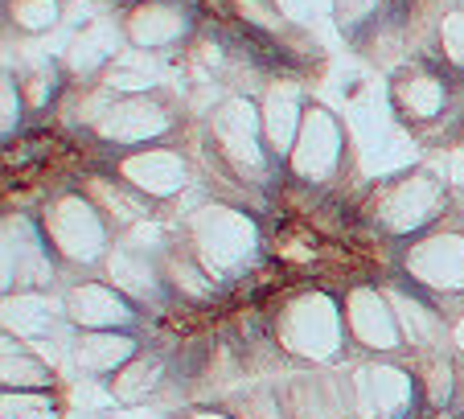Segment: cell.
Wrapping results in <instances>:
<instances>
[{
  "instance_id": "obj_19",
  "label": "cell",
  "mask_w": 464,
  "mask_h": 419,
  "mask_svg": "<svg viewBox=\"0 0 464 419\" xmlns=\"http://www.w3.org/2000/svg\"><path fill=\"white\" fill-rule=\"evenodd\" d=\"M53 370L37 358L25 341H5V391H50Z\"/></svg>"
},
{
  "instance_id": "obj_21",
  "label": "cell",
  "mask_w": 464,
  "mask_h": 419,
  "mask_svg": "<svg viewBox=\"0 0 464 419\" xmlns=\"http://www.w3.org/2000/svg\"><path fill=\"white\" fill-rule=\"evenodd\" d=\"M115 50H120V34H115L111 21H95V25H87L79 37H74V45L66 50V66L71 70H95L103 66L107 58H115Z\"/></svg>"
},
{
  "instance_id": "obj_4",
  "label": "cell",
  "mask_w": 464,
  "mask_h": 419,
  "mask_svg": "<svg viewBox=\"0 0 464 419\" xmlns=\"http://www.w3.org/2000/svg\"><path fill=\"white\" fill-rule=\"evenodd\" d=\"M420 375L391 362H362L350 375V399L358 419H403L415 407Z\"/></svg>"
},
{
  "instance_id": "obj_2",
  "label": "cell",
  "mask_w": 464,
  "mask_h": 419,
  "mask_svg": "<svg viewBox=\"0 0 464 419\" xmlns=\"http://www.w3.org/2000/svg\"><path fill=\"white\" fill-rule=\"evenodd\" d=\"M345 313L324 297V292H304L288 300L276 321V337L300 362H334L345 346Z\"/></svg>"
},
{
  "instance_id": "obj_6",
  "label": "cell",
  "mask_w": 464,
  "mask_h": 419,
  "mask_svg": "<svg viewBox=\"0 0 464 419\" xmlns=\"http://www.w3.org/2000/svg\"><path fill=\"white\" fill-rule=\"evenodd\" d=\"M342 313H345V329H350V337L358 341L362 349L394 354L399 346H407L403 329H399V317H394V305H391L386 292L362 284V288H353L350 297H345Z\"/></svg>"
},
{
  "instance_id": "obj_31",
  "label": "cell",
  "mask_w": 464,
  "mask_h": 419,
  "mask_svg": "<svg viewBox=\"0 0 464 419\" xmlns=\"http://www.w3.org/2000/svg\"><path fill=\"white\" fill-rule=\"evenodd\" d=\"M374 5H378V0H334V9H337V17H342V25H358L362 17H370V13H374Z\"/></svg>"
},
{
  "instance_id": "obj_5",
  "label": "cell",
  "mask_w": 464,
  "mask_h": 419,
  "mask_svg": "<svg viewBox=\"0 0 464 419\" xmlns=\"http://www.w3.org/2000/svg\"><path fill=\"white\" fill-rule=\"evenodd\" d=\"M440 201H444V190H440L436 177L415 173V177H403V181L386 185L374 201V214L391 235H407V230H420L423 222L436 219Z\"/></svg>"
},
{
  "instance_id": "obj_10",
  "label": "cell",
  "mask_w": 464,
  "mask_h": 419,
  "mask_svg": "<svg viewBox=\"0 0 464 419\" xmlns=\"http://www.w3.org/2000/svg\"><path fill=\"white\" fill-rule=\"evenodd\" d=\"M407 271L436 292H464V235H431L411 243Z\"/></svg>"
},
{
  "instance_id": "obj_24",
  "label": "cell",
  "mask_w": 464,
  "mask_h": 419,
  "mask_svg": "<svg viewBox=\"0 0 464 419\" xmlns=\"http://www.w3.org/2000/svg\"><path fill=\"white\" fill-rule=\"evenodd\" d=\"M5 329H17V337H37V333L50 329V308L45 300L29 297V292H17V300H5Z\"/></svg>"
},
{
  "instance_id": "obj_1",
  "label": "cell",
  "mask_w": 464,
  "mask_h": 419,
  "mask_svg": "<svg viewBox=\"0 0 464 419\" xmlns=\"http://www.w3.org/2000/svg\"><path fill=\"white\" fill-rule=\"evenodd\" d=\"M189 251L214 279L238 276L259 251V230L243 210L202 206L189 219Z\"/></svg>"
},
{
  "instance_id": "obj_15",
  "label": "cell",
  "mask_w": 464,
  "mask_h": 419,
  "mask_svg": "<svg viewBox=\"0 0 464 419\" xmlns=\"http://www.w3.org/2000/svg\"><path fill=\"white\" fill-rule=\"evenodd\" d=\"M259 115H263V140H267V149L272 152H292L296 132H300V123H304L300 91L292 87V83H276V87L267 91V99H263Z\"/></svg>"
},
{
  "instance_id": "obj_22",
  "label": "cell",
  "mask_w": 464,
  "mask_h": 419,
  "mask_svg": "<svg viewBox=\"0 0 464 419\" xmlns=\"http://www.w3.org/2000/svg\"><path fill=\"white\" fill-rule=\"evenodd\" d=\"M394 107L411 120H431L444 107V87L431 74H407L394 83Z\"/></svg>"
},
{
  "instance_id": "obj_7",
  "label": "cell",
  "mask_w": 464,
  "mask_h": 419,
  "mask_svg": "<svg viewBox=\"0 0 464 419\" xmlns=\"http://www.w3.org/2000/svg\"><path fill=\"white\" fill-rule=\"evenodd\" d=\"M342 161V128L324 107H304V123L288 152V165L304 181H324Z\"/></svg>"
},
{
  "instance_id": "obj_14",
  "label": "cell",
  "mask_w": 464,
  "mask_h": 419,
  "mask_svg": "<svg viewBox=\"0 0 464 419\" xmlns=\"http://www.w3.org/2000/svg\"><path fill=\"white\" fill-rule=\"evenodd\" d=\"M13 276L21 288L50 279V243L37 239L21 219L5 222V288H13Z\"/></svg>"
},
{
  "instance_id": "obj_9",
  "label": "cell",
  "mask_w": 464,
  "mask_h": 419,
  "mask_svg": "<svg viewBox=\"0 0 464 419\" xmlns=\"http://www.w3.org/2000/svg\"><path fill=\"white\" fill-rule=\"evenodd\" d=\"M263 115L259 107H251L246 99H227V103L214 112V140L218 149L227 152V161L235 169H259L263 165Z\"/></svg>"
},
{
  "instance_id": "obj_29",
  "label": "cell",
  "mask_w": 464,
  "mask_h": 419,
  "mask_svg": "<svg viewBox=\"0 0 464 419\" xmlns=\"http://www.w3.org/2000/svg\"><path fill=\"white\" fill-rule=\"evenodd\" d=\"M444 54L464 66V13L444 17Z\"/></svg>"
},
{
  "instance_id": "obj_18",
  "label": "cell",
  "mask_w": 464,
  "mask_h": 419,
  "mask_svg": "<svg viewBox=\"0 0 464 419\" xmlns=\"http://www.w3.org/2000/svg\"><path fill=\"white\" fill-rule=\"evenodd\" d=\"M394 305V317H399V329H403V341L407 346H436L440 337H444V321H440V313H431L423 300L407 297V292H386Z\"/></svg>"
},
{
  "instance_id": "obj_30",
  "label": "cell",
  "mask_w": 464,
  "mask_h": 419,
  "mask_svg": "<svg viewBox=\"0 0 464 419\" xmlns=\"http://www.w3.org/2000/svg\"><path fill=\"white\" fill-rule=\"evenodd\" d=\"M276 5H280V13L292 21H313L329 9V0H276Z\"/></svg>"
},
{
  "instance_id": "obj_13",
  "label": "cell",
  "mask_w": 464,
  "mask_h": 419,
  "mask_svg": "<svg viewBox=\"0 0 464 419\" xmlns=\"http://www.w3.org/2000/svg\"><path fill=\"white\" fill-rule=\"evenodd\" d=\"M95 128L107 144H149L169 132V112L149 99H123L99 115Z\"/></svg>"
},
{
  "instance_id": "obj_12",
  "label": "cell",
  "mask_w": 464,
  "mask_h": 419,
  "mask_svg": "<svg viewBox=\"0 0 464 419\" xmlns=\"http://www.w3.org/2000/svg\"><path fill=\"white\" fill-rule=\"evenodd\" d=\"M66 317L82 329H123L136 321V308L115 284H79L66 297Z\"/></svg>"
},
{
  "instance_id": "obj_32",
  "label": "cell",
  "mask_w": 464,
  "mask_h": 419,
  "mask_svg": "<svg viewBox=\"0 0 464 419\" xmlns=\"http://www.w3.org/2000/svg\"><path fill=\"white\" fill-rule=\"evenodd\" d=\"M0 95H5V132H13V123L21 120V103H17V87H13V79H5Z\"/></svg>"
},
{
  "instance_id": "obj_27",
  "label": "cell",
  "mask_w": 464,
  "mask_h": 419,
  "mask_svg": "<svg viewBox=\"0 0 464 419\" xmlns=\"http://www.w3.org/2000/svg\"><path fill=\"white\" fill-rule=\"evenodd\" d=\"M152 66L149 62H115L111 74H107V87H120V91H149L152 87Z\"/></svg>"
},
{
  "instance_id": "obj_25",
  "label": "cell",
  "mask_w": 464,
  "mask_h": 419,
  "mask_svg": "<svg viewBox=\"0 0 464 419\" xmlns=\"http://www.w3.org/2000/svg\"><path fill=\"white\" fill-rule=\"evenodd\" d=\"M5 419H58L50 391H5Z\"/></svg>"
},
{
  "instance_id": "obj_28",
  "label": "cell",
  "mask_w": 464,
  "mask_h": 419,
  "mask_svg": "<svg viewBox=\"0 0 464 419\" xmlns=\"http://www.w3.org/2000/svg\"><path fill=\"white\" fill-rule=\"evenodd\" d=\"M238 419H288V407H280V399L272 391H255L243 399Z\"/></svg>"
},
{
  "instance_id": "obj_8",
  "label": "cell",
  "mask_w": 464,
  "mask_h": 419,
  "mask_svg": "<svg viewBox=\"0 0 464 419\" xmlns=\"http://www.w3.org/2000/svg\"><path fill=\"white\" fill-rule=\"evenodd\" d=\"M288 419H358L350 399V375H304L284 395Z\"/></svg>"
},
{
  "instance_id": "obj_23",
  "label": "cell",
  "mask_w": 464,
  "mask_h": 419,
  "mask_svg": "<svg viewBox=\"0 0 464 419\" xmlns=\"http://www.w3.org/2000/svg\"><path fill=\"white\" fill-rule=\"evenodd\" d=\"M107 271H111V284L123 297H149V292L157 288V271L136 251H115L111 259H107Z\"/></svg>"
},
{
  "instance_id": "obj_16",
  "label": "cell",
  "mask_w": 464,
  "mask_h": 419,
  "mask_svg": "<svg viewBox=\"0 0 464 419\" xmlns=\"http://www.w3.org/2000/svg\"><path fill=\"white\" fill-rule=\"evenodd\" d=\"M131 358H136V341L123 329H95L87 337H79V346H74V362L87 375H99V378H111Z\"/></svg>"
},
{
  "instance_id": "obj_11",
  "label": "cell",
  "mask_w": 464,
  "mask_h": 419,
  "mask_svg": "<svg viewBox=\"0 0 464 419\" xmlns=\"http://www.w3.org/2000/svg\"><path fill=\"white\" fill-rule=\"evenodd\" d=\"M120 181L144 198H173L185 190V161L169 149H140L120 161Z\"/></svg>"
},
{
  "instance_id": "obj_20",
  "label": "cell",
  "mask_w": 464,
  "mask_h": 419,
  "mask_svg": "<svg viewBox=\"0 0 464 419\" xmlns=\"http://www.w3.org/2000/svg\"><path fill=\"white\" fill-rule=\"evenodd\" d=\"M160 378H165V366H160L157 358H140V354H136L128 366H120L111 378H107V386H111V395L120 403L136 407V403H144L152 391H157Z\"/></svg>"
},
{
  "instance_id": "obj_26",
  "label": "cell",
  "mask_w": 464,
  "mask_h": 419,
  "mask_svg": "<svg viewBox=\"0 0 464 419\" xmlns=\"http://www.w3.org/2000/svg\"><path fill=\"white\" fill-rule=\"evenodd\" d=\"M13 21L21 29H29V34H42V29H50L58 21V0H17L13 5Z\"/></svg>"
},
{
  "instance_id": "obj_3",
  "label": "cell",
  "mask_w": 464,
  "mask_h": 419,
  "mask_svg": "<svg viewBox=\"0 0 464 419\" xmlns=\"http://www.w3.org/2000/svg\"><path fill=\"white\" fill-rule=\"evenodd\" d=\"M45 243L71 263H91L107 251V222L99 206L82 193H62L50 210H45Z\"/></svg>"
},
{
  "instance_id": "obj_33",
  "label": "cell",
  "mask_w": 464,
  "mask_h": 419,
  "mask_svg": "<svg viewBox=\"0 0 464 419\" xmlns=\"http://www.w3.org/2000/svg\"><path fill=\"white\" fill-rule=\"evenodd\" d=\"M185 419H230V415H222V411H189Z\"/></svg>"
},
{
  "instance_id": "obj_17",
  "label": "cell",
  "mask_w": 464,
  "mask_h": 419,
  "mask_svg": "<svg viewBox=\"0 0 464 419\" xmlns=\"http://www.w3.org/2000/svg\"><path fill=\"white\" fill-rule=\"evenodd\" d=\"M185 34V17L169 5H144L128 17V37L140 50H157V45H169Z\"/></svg>"
}]
</instances>
